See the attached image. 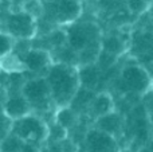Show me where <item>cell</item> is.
I'll return each mask as SVG.
<instances>
[{
    "instance_id": "7a4b0ae2",
    "label": "cell",
    "mask_w": 153,
    "mask_h": 152,
    "mask_svg": "<svg viewBox=\"0 0 153 152\" xmlns=\"http://www.w3.org/2000/svg\"><path fill=\"white\" fill-rule=\"evenodd\" d=\"M42 19L54 23L55 26H70L82 15L81 0H53L46 1Z\"/></svg>"
},
{
    "instance_id": "277c9868",
    "label": "cell",
    "mask_w": 153,
    "mask_h": 152,
    "mask_svg": "<svg viewBox=\"0 0 153 152\" xmlns=\"http://www.w3.org/2000/svg\"><path fill=\"white\" fill-rule=\"evenodd\" d=\"M23 94L28 100L31 109L36 113H48L55 107L50 85L46 77H34L24 82Z\"/></svg>"
},
{
    "instance_id": "ac0fdd59",
    "label": "cell",
    "mask_w": 153,
    "mask_h": 152,
    "mask_svg": "<svg viewBox=\"0 0 153 152\" xmlns=\"http://www.w3.org/2000/svg\"><path fill=\"white\" fill-rule=\"evenodd\" d=\"M16 45V39L8 32L1 31V57L12 53Z\"/></svg>"
},
{
    "instance_id": "9c48e42d",
    "label": "cell",
    "mask_w": 153,
    "mask_h": 152,
    "mask_svg": "<svg viewBox=\"0 0 153 152\" xmlns=\"http://www.w3.org/2000/svg\"><path fill=\"white\" fill-rule=\"evenodd\" d=\"M3 112L11 120H18L32 112L28 100L22 90H10L3 101Z\"/></svg>"
},
{
    "instance_id": "6da1fadb",
    "label": "cell",
    "mask_w": 153,
    "mask_h": 152,
    "mask_svg": "<svg viewBox=\"0 0 153 152\" xmlns=\"http://www.w3.org/2000/svg\"><path fill=\"white\" fill-rule=\"evenodd\" d=\"M50 85L53 100L56 108L70 107L81 89L79 69L74 65L56 62L45 75Z\"/></svg>"
},
{
    "instance_id": "2e32d148",
    "label": "cell",
    "mask_w": 153,
    "mask_h": 152,
    "mask_svg": "<svg viewBox=\"0 0 153 152\" xmlns=\"http://www.w3.org/2000/svg\"><path fill=\"white\" fill-rule=\"evenodd\" d=\"M1 67H3V72L7 73V74L27 72V67L23 58L19 54H16L15 51L1 57Z\"/></svg>"
},
{
    "instance_id": "52a82bcc",
    "label": "cell",
    "mask_w": 153,
    "mask_h": 152,
    "mask_svg": "<svg viewBox=\"0 0 153 152\" xmlns=\"http://www.w3.org/2000/svg\"><path fill=\"white\" fill-rule=\"evenodd\" d=\"M11 132L13 136L19 137L26 143H39L48 137V128L43 118L38 117L36 115H30L13 120Z\"/></svg>"
},
{
    "instance_id": "5bb4252c",
    "label": "cell",
    "mask_w": 153,
    "mask_h": 152,
    "mask_svg": "<svg viewBox=\"0 0 153 152\" xmlns=\"http://www.w3.org/2000/svg\"><path fill=\"white\" fill-rule=\"evenodd\" d=\"M101 46L102 50L108 51V53L113 54V55H122L126 50H129V45L125 39H122L121 35H106L101 40Z\"/></svg>"
},
{
    "instance_id": "8fae6325",
    "label": "cell",
    "mask_w": 153,
    "mask_h": 152,
    "mask_svg": "<svg viewBox=\"0 0 153 152\" xmlns=\"http://www.w3.org/2000/svg\"><path fill=\"white\" fill-rule=\"evenodd\" d=\"M153 51V31L149 28H141L133 32L129 40V53L133 58Z\"/></svg>"
},
{
    "instance_id": "3957f363",
    "label": "cell",
    "mask_w": 153,
    "mask_h": 152,
    "mask_svg": "<svg viewBox=\"0 0 153 152\" xmlns=\"http://www.w3.org/2000/svg\"><path fill=\"white\" fill-rule=\"evenodd\" d=\"M153 86V80L149 73L138 62L126 65L118 77V88L126 94H146Z\"/></svg>"
},
{
    "instance_id": "9a60e30c",
    "label": "cell",
    "mask_w": 153,
    "mask_h": 152,
    "mask_svg": "<svg viewBox=\"0 0 153 152\" xmlns=\"http://www.w3.org/2000/svg\"><path fill=\"white\" fill-rule=\"evenodd\" d=\"M95 127H97L98 129H101V131H103V132H106V133L113 136L114 133H117V132L121 129L122 117L118 115V113H116L113 110V112H110V113H108V115L102 116V117L97 118V120H95Z\"/></svg>"
},
{
    "instance_id": "ba28073f",
    "label": "cell",
    "mask_w": 153,
    "mask_h": 152,
    "mask_svg": "<svg viewBox=\"0 0 153 152\" xmlns=\"http://www.w3.org/2000/svg\"><path fill=\"white\" fill-rule=\"evenodd\" d=\"M24 63H26L27 72L42 77V74H47L50 67L54 65V59L47 50L39 47H31L24 54H22Z\"/></svg>"
},
{
    "instance_id": "7c38bea8",
    "label": "cell",
    "mask_w": 153,
    "mask_h": 152,
    "mask_svg": "<svg viewBox=\"0 0 153 152\" xmlns=\"http://www.w3.org/2000/svg\"><path fill=\"white\" fill-rule=\"evenodd\" d=\"M114 110V101L111 98V96L106 92H101V93L95 94L94 100L91 101L89 108V115L93 120L102 117V116L108 115V113Z\"/></svg>"
},
{
    "instance_id": "8992f818",
    "label": "cell",
    "mask_w": 153,
    "mask_h": 152,
    "mask_svg": "<svg viewBox=\"0 0 153 152\" xmlns=\"http://www.w3.org/2000/svg\"><path fill=\"white\" fill-rule=\"evenodd\" d=\"M67 45L76 53L93 46H101L100 28L93 22H75L67 30Z\"/></svg>"
},
{
    "instance_id": "e0dca14e",
    "label": "cell",
    "mask_w": 153,
    "mask_h": 152,
    "mask_svg": "<svg viewBox=\"0 0 153 152\" xmlns=\"http://www.w3.org/2000/svg\"><path fill=\"white\" fill-rule=\"evenodd\" d=\"M55 123H58L59 125H62L63 128L69 129L73 125H75L76 123V112L71 107H63L58 108V112L55 115Z\"/></svg>"
},
{
    "instance_id": "ffe728a7",
    "label": "cell",
    "mask_w": 153,
    "mask_h": 152,
    "mask_svg": "<svg viewBox=\"0 0 153 152\" xmlns=\"http://www.w3.org/2000/svg\"><path fill=\"white\" fill-rule=\"evenodd\" d=\"M43 3H46V1H53V0H42Z\"/></svg>"
},
{
    "instance_id": "d6986e66",
    "label": "cell",
    "mask_w": 153,
    "mask_h": 152,
    "mask_svg": "<svg viewBox=\"0 0 153 152\" xmlns=\"http://www.w3.org/2000/svg\"><path fill=\"white\" fill-rule=\"evenodd\" d=\"M134 59L143 67H145V70L149 73V75H151L153 80V51L152 53L143 54V55H138V57H136Z\"/></svg>"
},
{
    "instance_id": "4fadbf2b",
    "label": "cell",
    "mask_w": 153,
    "mask_h": 152,
    "mask_svg": "<svg viewBox=\"0 0 153 152\" xmlns=\"http://www.w3.org/2000/svg\"><path fill=\"white\" fill-rule=\"evenodd\" d=\"M102 70L98 67L97 63L87 65L79 67V77H81V86L86 89H95L102 78Z\"/></svg>"
},
{
    "instance_id": "5b68a950",
    "label": "cell",
    "mask_w": 153,
    "mask_h": 152,
    "mask_svg": "<svg viewBox=\"0 0 153 152\" xmlns=\"http://www.w3.org/2000/svg\"><path fill=\"white\" fill-rule=\"evenodd\" d=\"M3 31L12 35L16 40L30 39L38 34V19L24 10L8 11L3 18Z\"/></svg>"
},
{
    "instance_id": "30bf717a",
    "label": "cell",
    "mask_w": 153,
    "mask_h": 152,
    "mask_svg": "<svg viewBox=\"0 0 153 152\" xmlns=\"http://www.w3.org/2000/svg\"><path fill=\"white\" fill-rule=\"evenodd\" d=\"M86 148L87 152H116L117 144L111 135L97 128L86 135Z\"/></svg>"
}]
</instances>
